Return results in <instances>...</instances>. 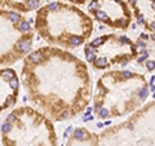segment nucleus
<instances>
[{"instance_id":"obj_10","label":"nucleus","mask_w":155,"mask_h":146,"mask_svg":"<svg viewBox=\"0 0 155 146\" xmlns=\"http://www.w3.org/2000/svg\"><path fill=\"white\" fill-rule=\"evenodd\" d=\"M132 16L145 31L155 34V0H127Z\"/></svg>"},{"instance_id":"obj_11","label":"nucleus","mask_w":155,"mask_h":146,"mask_svg":"<svg viewBox=\"0 0 155 146\" xmlns=\"http://www.w3.org/2000/svg\"><path fill=\"white\" fill-rule=\"evenodd\" d=\"M41 0H0V9H9L19 13L36 12L41 5Z\"/></svg>"},{"instance_id":"obj_1","label":"nucleus","mask_w":155,"mask_h":146,"mask_svg":"<svg viewBox=\"0 0 155 146\" xmlns=\"http://www.w3.org/2000/svg\"><path fill=\"white\" fill-rule=\"evenodd\" d=\"M21 80L28 100L52 121L79 116L93 95L88 65L53 45L40 47L23 58Z\"/></svg>"},{"instance_id":"obj_3","label":"nucleus","mask_w":155,"mask_h":146,"mask_svg":"<svg viewBox=\"0 0 155 146\" xmlns=\"http://www.w3.org/2000/svg\"><path fill=\"white\" fill-rule=\"evenodd\" d=\"M34 28L44 40L62 49H76L84 45L93 32V21L74 4L51 2L35 13Z\"/></svg>"},{"instance_id":"obj_2","label":"nucleus","mask_w":155,"mask_h":146,"mask_svg":"<svg viewBox=\"0 0 155 146\" xmlns=\"http://www.w3.org/2000/svg\"><path fill=\"white\" fill-rule=\"evenodd\" d=\"M150 96L146 76L128 70H107L96 81L92 95L93 113L98 119L130 115L142 108Z\"/></svg>"},{"instance_id":"obj_6","label":"nucleus","mask_w":155,"mask_h":146,"mask_svg":"<svg viewBox=\"0 0 155 146\" xmlns=\"http://www.w3.org/2000/svg\"><path fill=\"white\" fill-rule=\"evenodd\" d=\"M35 28L23 13L0 9V65L23 60L32 49Z\"/></svg>"},{"instance_id":"obj_4","label":"nucleus","mask_w":155,"mask_h":146,"mask_svg":"<svg viewBox=\"0 0 155 146\" xmlns=\"http://www.w3.org/2000/svg\"><path fill=\"white\" fill-rule=\"evenodd\" d=\"M3 146H57L53 121L31 106H19L7 115L2 124Z\"/></svg>"},{"instance_id":"obj_7","label":"nucleus","mask_w":155,"mask_h":146,"mask_svg":"<svg viewBox=\"0 0 155 146\" xmlns=\"http://www.w3.org/2000/svg\"><path fill=\"white\" fill-rule=\"evenodd\" d=\"M88 13L97 22L116 30H128L132 11L127 0H89Z\"/></svg>"},{"instance_id":"obj_9","label":"nucleus","mask_w":155,"mask_h":146,"mask_svg":"<svg viewBox=\"0 0 155 146\" xmlns=\"http://www.w3.org/2000/svg\"><path fill=\"white\" fill-rule=\"evenodd\" d=\"M138 128L150 146H155V101L143 105L128 118Z\"/></svg>"},{"instance_id":"obj_8","label":"nucleus","mask_w":155,"mask_h":146,"mask_svg":"<svg viewBox=\"0 0 155 146\" xmlns=\"http://www.w3.org/2000/svg\"><path fill=\"white\" fill-rule=\"evenodd\" d=\"M19 79L16 70L0 69V114L12 109L18 101Z\"/></svg>"},{"instance_id":"obj_5","label":"nucleus","mask_w":155,"mask_h":146,"mask_svg":"<svg viewBox=\"0 0 155 146\" xmlns=\"http://www.w3.org/2000/svg\"><path fill=\"white\" fill-rule=\"evenodd\" d=\"M87 62L98 71L124 67L140 56L138 45L130 38L111 32L97 36L84 44Z\"/></svg>"},{"instance_id":"obj_12","label":"nucleus","mask_w":155,"mask_h":146,"mask_svg":"<svg viewBox=\"0 0 155 146\" xmlns=\"http://www.w3.org/2000/svg\"><path fill=\"white\" fill-rule=\"evenodd\" d=\"M58 2H65V3H70L74 5H83L87 3V0H58Z\"/></svg>"}]
</instances>
